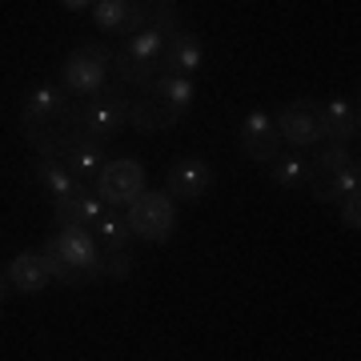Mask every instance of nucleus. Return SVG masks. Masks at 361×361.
I'll use <instances>...</instances> for the list:
<instances>
[{
    "instance_id": "8",
    "label": "nucleus",
    "mask_w": 361,
    "mask_h": 361,
    "mask_svg": "<svg viewBox=\"0 0 361 361\" xmlns=\"http://www.w3.org/2000/svg\"><path fill=\"white\" fill-rule=\"evenodd\" d=\"M277 125V137L281 145H289V153H305L322 141V129H317V101H289L281 113L273 116Z\"/></svg>"
},
{
    "instance_id": "29",
    "label": "nucleus",
    "mask_w": 361,
    "mask_h": 361,
    "mask_svg": "<svg viewBox=\"0 0 361 361\" xmlns=\"http://www.w3.org/2000/svg\"><path fill=\"white\" fill-rule=\"evenodd\" d=\"M4 297H8V277L0 273V305H4Z\"/></svg>"
},
{
    "instance_id": "10",
    "label": "nucleus",
    "mask_w": 361,
    "mask_h": 361,
    "mask_svg": "<svg viewBox=\"0 0 361 361\" xmlns=\"http://www.w3.org/2000/svg\"><path fill=\"white\" fill-rule=\"evenodd\" d=\"M241 153L249 161H257V165H273L277 157H281V137H277V125H273V113L265 109H253V113L241 121Z\"/></svg>"
},
{
    "instance_id": "6",
    "label": "nucleus",
    "mask_w": 361,
    "mask_h": 361,
    "mask_svg": "<svg viewBox=\"0 0 361 361\" xmlns=\"http://www.w3.org/2000/svg\"><path fill=\"white\" fill-rule=\"evenodd\" d=\"M92 189L97 197L104 201V209H125L145 193V169L141 161H129V157H121V161H109L101 169V177L92 180Z\"/></svg>"
},
{
    "instance_id": "14",
    "label": "nucleus",
    "mask_w": 361,
    "mask_h": 361,
    "mask_svg": "<svg viewBox=\"0 0 361 361\" xmlns=\"http://www.w3.org/2000/svg\"><path fill=\"white\" fill-rule=\"evenodd\" d=\"M201 68H205V40L193 37V32L185 28V32H177V37L165 44V56H161V73H165V77H185V80H193Z\"/></svg>"
},
{
    "instance_id": "9",
    "label": "nucleus",
    "mask_w": 361,
    "mask_h": 361,
    "mask_svg": "<svg viewBox=\"0 0 361 361\" xmlns=\"http://www.w3.org/2000/svg\"><path fill=\"white\" fill-rule=\"evenodd\" d=\"M49 245L65 257V265H73V269L80 273V277H89V281H97L101 277V249H97V237H92L89 229H56L49 237Z\"/></svg>"
},
{
    "instance_id": "3",
    "label": "nucleus",
    "mask_w": 361,
    "mask_h": 361,
    "mask_svg": "<svg viewBox=\"0 0 361 361\" xmlns=\"http://www.w3.org/2000/svg\"><path fill=\"white\" fill-rule=\"evenodd\" d=\"M61 85L77 101L97 97L101 89L113 85V52L104 49V44H80V49H73L65 56V65H61Z\"/></svg>"
},
{
    "instance_id": "23",
    "label": "nucleus",
    "mask_w": 361,
    "mask_h": 361,
    "mask_svg": "<svg viewBox=\"0 0 361 361\" xmlns=\"http://www.w3.org/2000/svg\"><path fill=\"white\" fill-rule=\"evenodd\" d=\"M145 28L157 32V37H165V40H173L177 32H185L177 4H145Z\"/></svg>"
},
{
    "instance_id": "25",
    "label": "nucleus",
    "mask_w": 361,
    "mask_h": 361,
    "mask_svg": "<svg viewBox=\"0 0 361 361\" xmlns=\"http://www.w3.org/2000/svg\"><path fill=\"white\" fill-rule=\"evenodd\" d=\"M40 257H44V265H49V277L56 285H65V289H80V285H89V277H80L73 265H65V257L56 253V249L44 241V249H40Z\"/></svg>"
},
{
    "instance_id": "17",
    "label": "nucleus",
    "mask_w": 361,
    "mask_h": 361,
    "mask_svg": "<svg viewBox=\"0 0 361 361\" xmlns=\"http://www.w3.org/2000/svg\"><path fill=\"white\" fill-rule=\"evenodd\" d=\"M310 193H313V201H322V205H337V201L361 193V165L353 161V165L337 169V173H329V177H313Z\"/></svg>"
},
{
    "instance_id": "16",
    "label": "nucleus",
    "mask_w": 361,
    "mask_h": 361,
    "mask_svg": "<svg viewBox=\"0 0 361 361\" xmlns=\"http://www.w3.org/2000/svg\"><path fill=\"white\" fill-rule=\"evenodd\" d=\"M4 277H8V289H16V293H40V289L52 285L49 265H44L40 253H16V257L4 265Z\"/></svg>"
},
{
    "instance_id": "5",
    "label": "nucleus",
    "mask_w": 361,
    "mask_h": 361,
    "mask_svg": "<svg viewBox=\"0 0 361 361\" xmlns=\"http://www.w3.org/2000/svg\"><path fill=\"white\" fill-rule=\"evenodd\" d=\"M125 217H129V233L137 241L161 245V241H169L173 229H177V201L169 193H149V189H145V193L125 209Z\"/></svg>"
},
{
    "instance_id": "24",
    "label": "nucleus",
    "mask_w": 361,
    "mask_h": 361,
    "mask_svg": "<svg viewBox=\"0 0 361 361\" xmlns=\"http://www.w3.org/2000/svg\"><path fill=\"white\" fill-rule=\"evenodd\" d=\"M353 165V153H349V145H322L317 153H313L310 161V180L313 177H329V173H337V169Z\"/></svg>"
},
{
    "instance_id": "27",
    "label": "nucleus",
    "mask_w": 361,
    "mask_h": 361,
    "mask_svg": "<svg viewBox=\"0 0 361 361\" xmlns=\"http://www.w3.org/2000/svg\"><path fill=\"white\" fill-rule=\"evenodd\" d=\"M337 209H341V225H345L349 233H361V193L337 201Z\"/></svg>"
},
{
    "instance_id": "26",
    "label": "nucleus",
    "mask_w": 361,
    "mask_h": 361,
    "mask_svg": "<svg viewBox=\"0 0 361 361\" xmlns=\"http://www.w3.org/2000/svg\"><path fill=\"white\" fill-rule=\"evenodd\" d=\"M101 277H113V281H129V277H133V253H129V249L101 253Z\"/></svg>"
},
{
    "instance_id": "1",
    "label": "nucleus",
    "mask_w": 361,
    "mask_h": 361,
    "mask_svg": "<svg viewBox=\"0 0 361 361\" xmlns=\"http://www.w3.org/2000/svg\"><path fill=\"white\" fill-rule=\"evenodd\" d=\"M20 129H25L28 145L40 157L61 161L73 145H80L77 101L65 89H56V85H37L20 101Z\"/></svg>"
},
{
    "instance_id": "7",
    "label": "nucleus",
    "mask_w": 361,
    "mask_h": 361,
    "mask_svg": "<svg viewBox=\"0 0 361 361\" xmlns=\"http://www.w3.org/2000/svg\"><path fill=\"white\" fill-rule=\"evenodd\" d=\"M125 116H129L133 129H141V133H161V129H173L177 125V116L169 113L157 80L137 85V89H125Z\"/></svg>"
},
{
    "instance_id": "20",
    "label": "nucleus",
    "mask_w": 361,
    "mask_h": 361,
    "mask_svg": "<svg viewBox=\"0 0 361 361\" xmlns=\"http://www.w3.org/2000/svg\"><path fill=\"white\" fill-rule=\"evenodd\" d=\"M92 229H97V245H101L104 253L129 249V241H133V233H129V217H125L121 209H104L101 221H97Z\"/></svg>"
},
{
    "instance_id": "15",
    "label": "nucleus",
    "mask_w": 361,
    "mask_h": 361,
    "mask_svg": "<svg viewBox=\"0 0 361 361\" xmlns=\"http://www.w3.org/2000/svg\"><path fill=\"white\" fill-rule=\"evenodd\" d=\"M52 209H56V229L68 225V229H89L92 233V225H97L101 213H104V201L97 197V189L80 185L68 201H61V205H52Z\"/></svg>"
},
{
    "instance_id": "2",
    "label": "nucleus",
    "mask_w": 361,
    "mask_h": 361,
    "mask_svg": "<svg viewBox=\"0 0 361 361\" xmlns=\"http://www.w3.org/2000/svg\"><path fill=\"white\" fill-rule=\"evenodd\" d=\"M165 37H157L149 28H141L137 37L121 40V49L113 52V85L116 89H137L161 77V56H165Z\"/></svg>"
},
{
    "instance_id": "4",
    "label": "nucleus",
    "mask_w": 361,
    "mask_h": 361,
    "mask_svg": "<svg viewBox=\"0 0 361 361\" xmlns=\"http://www.w3.org/2000/svg\"><path fill=\"white\" fill-rule=\"evenodd\" d=\"M77 125H80V141L101 145L104 149V141H113L116 133L129 125V116H125V89L109 85V89H101L97 97L80 101L77 104Z\"/></svg>"
},
{
    "instance_id": "19",
    "label": "nucleus",
    "mask_w": 361,
    "mask_h": 361,
    "mask_svg": "<svg viewBox=\"0 0 361 361\" xmlns=\"http://www.w3.org/2000/svg\"><path fill=\"white\" fill-rule=\"evenodd\" d=\"M32 177H37L40 193L49 197L52 205H61V201H68V197L77 193L80 185L73 177H68V169L61 165V161H49V157H40L37 165H32Z\"/></svg>"
},
{
    "instance_id": "12",
    "label": "nucleus",
    "mask_w": 361,
    "mask_h": 361,
    "mask_svg": "<svg viewBox=\"0 0 361 361\" xmlns=\"http://www.w3.org/2000/svg\"><path fill=\"white\" fill-rule=\"evenodd\" d=\"M317 129H322L325 145H349L357 141L361 113L349 97H329L325 104H317Z\"/></svg>"
},
{
    "instance_id": "11",
    "label": "nucleus",
    "mask_w": 361,
    "mask_h": 361,
    "mask_svg": "<svg viewBox=\"0 0 361 361\" xmlns=\"http://www.w3.org/2000/svg\"><path fill=\"white\" fill-rule=\"evenodd\" d=\"M209 189H213V169H209V161H201V157H180V161H173L169 165V177H165V193L173 197V201H205Z\"/></svg>"
},
{
    "instance_id": "28",
    "label": "nucleus",
    "mask_w": 361,
    "mask_h": 361,
    "mask_svg": "<svg viewBox=\"0 0 361 361\" xmlns=\"http://www.w3.org/2000/svg\"><path fill=\"white\" fill-rule=\"evenodd\" d=\"M61 8H65V13H89V8H92V0H65Z\"/></svg>"
},
{
    "instance_id": "22",
    "label": "nucleus",
    "mask_w": 361,
    "mask_h": 361,
    "mask_svg": "<svg viewBox=\"0 0 361 361\" xmlns=\"http://www.w3.org/2000/svg\"><path fill=\"white\" fill-rule=\"evenodd\" d=\"M273 180H277L281 189H305V185H310V161L301 153L277 157V161H273Z\"/></svg>"
},
{
    "instance_id": "13",
    "label": "nucleus",
    "mask_w": 361,
    "mask_h": 361,
    "mask_svg": "<svg viewBox=\"0 0 361 361\" xmlns=\"http://www.w3.org/2000/svg\"><path fill=\"white\" fill-rule=\"evenodd\" d=\"M92 25L109 32V37H137L145 28V4H133V0H92Z\"/></svg>"
},
{
    "instance_id": "21",
    "label": "nucleus",
    "mask_w": 361,
    "mask_h": 361,
    "mask_svg": "<svg viewBox=\"0 0 361 361\" xmlns=\"http://www.w3.org/2000/svg\"><path fill=\"white\" fill-rule=\"evenodd\" d=\"M157 85H161V97H165V104H169V113L177 116H185L189 109H193V97H197V89H193V80H185V77H157Z\"/></svg>"
},
{
    "instance_id": "18",
    "label": "nucleus",
    "mask_w": 361,
    "mask_h": 361,
    "mask_svg": "<svg viewBox=\"0 0 361 361\" xmlns=\"http://www.w3.org/2000/svg\"><path fill=\"white\" fill-rule=\"evenodd\" d=\"M61 165L68 169V177L77 180V185H89V189H92V180L101 177V169L109 165V157H104L101 145L80 141V145H73V149L61 157Z\"/></svg>"
}]
</instances>
